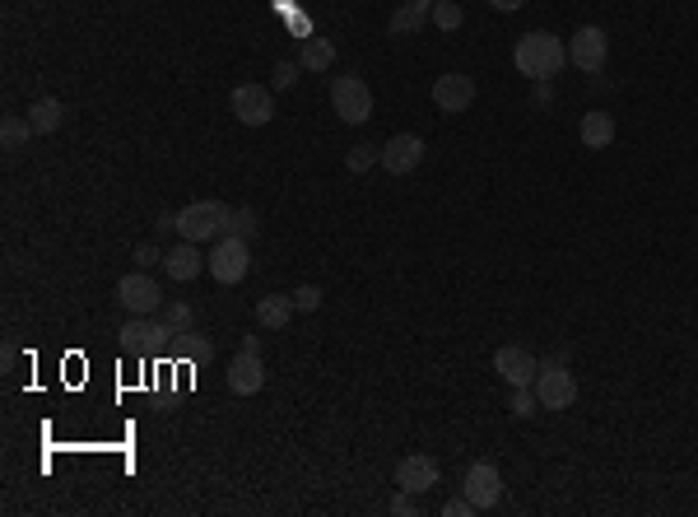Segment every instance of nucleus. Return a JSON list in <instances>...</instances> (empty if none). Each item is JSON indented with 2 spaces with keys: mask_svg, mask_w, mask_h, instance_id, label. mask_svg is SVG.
<instances>
[{
  "mask_svg": "<svg viewBox=\"0 0 698 517\" xmlns=\"http://www.w3.org/2000/svg\"><path fill=\"white\" fill-rule=\"evenodd\" d=\"M564 61H568L564 38H554L545 28L517 38V47H512V66H517V75H526V80H550V75L564 70Z\"/></svg>",
  "mask_w": 698,
  "mask_h": 517,
  "instance_id": "1",
  "label": "nucleus"
},
{
  "mask_svg": "<svg viewBox=\"0 0 698 517\" xmlns=\"http://www.w3.org/2000/svg\"><path fill=\"white\" fill-rule=\"evenodd\" d=\"M233 224V210L224 201H191L177 210V233L187 243H210V238H224Z\"/></svg>",
  "mask_w": 698,
  "mask_h": 517,
  "instance_id": "2",
  "label": "nucleus"
},
{
  "mask_svg": "<svg viewBox=\"0 0 698 517\" xmlns=\"http://www.w3.org/2000/svg\"><path fill=\"white\" fill-rule=\"evenodd\" d=\"M331 108L345 126H363L373 117V89L363 84V75H336L331 80Z\"/></svg>",
  "mask_w": 698,
  "mask_h": 517,
  "instance_id": "3",
  "label": "nucleus"
},
{
  "mask_svg": "<svg viewBox=\"0 0 698 517\" xmlns=\"http://www.w3.org/2000/svg\"><path fill=\"white\" fill-rule=\"evenodd\" d=\"M205 271L215 275V285H242L247 271H252V243L224 233L215 243V252H210V266H205Z\"/></svg>",
  "mask_w": 698,
  "mask_h": 517,
  "instance_id": "4",
  "label": "nucleus"
},
{
  "mask_svg": "<svg viewBox=\"0 0 698 517\" xmlns=\"http://www.w3.org/2000/svg\"><path fill=\"white\" fill-rule=\"evenodd\" d=\"M536 396H540V410H568L578 401V378L568 373L564 359H554V364H540L536 373Z\"/></svg>",
  "mask_w": 698,
  "mask_h": 517,
  "instance_id": "5",
  "label": "nucleus"
},
{
  "mask_svg": "<svg viewBox=\"0 0 698 517\" xmlns=\"http://www.w3.org/2000/svg\"><path fill=\"white\" fill-rule=\"evenodd\" d=\"M117 303L131 317H154V313H163V289H159L154 275L131 271V275H121L117 280Z\"/></svg>",
  "mask_w": 698,
  "mask_h": 517,
  "instance_id": "6",
  "label": "nucleus"
},
{
  "mask_svg": "<svg viewBox=\"0 0 698 517\" xmlns=\"http://www.w3.org/2000/svg\"><path fill=\"white\" fill-rule=\"evenodd\" d=\"M605 56H610V33H605V28L587 24L568 38V61H573L582 75H596V70L605 66Z\"/></svg>",
  "mask_w": 698,
  "mask_h": 517,
  "instance_id": "7",
  "label": "nucleus"
},
{
  "mask_svg": "<svg viewBox=\"0 0 698 517\" xmlns=\"http://www.w3.org/2000/svg\"><path fill=\"white\" fill-rule=\"evenodd\" d=\"M121 336V350H159V345H173V336L177 331L168 327V322H163V317H126V327L117 331Z\"/></svg>",
  "mask_w": 698,
  "mask_h": 517,
  "instance_id": "8",
  "label": "nucleus"
},
{
  "mask_svg": "<svg viewBox=\"0 0 698 517\" xmlns=\"http://www.w3.org/2000/svg\"><path fill=\"white\" fill-rule=\"evenodd\" d=\"M461 494H466L470 504H475V513H484V508H498V499H503V471H498L494 462H475L466 471V485H461Z\"/></svg>",
  "mask_w": 698,
  "mask_h": 517,
  "instance_id": "9",
  "label": "nucleus"
},
{
  "mask_svg": "<svg viewBox=\"0 0 698 517\" xmlns=\"http://www.w3.org/2000/svg\"><path fill=\"white\" fill-rule=\"evenodd\" d=\"M229 108L242 126H266L270 117H275V98H270L266 84H238L229 98Z\"/></svg>",
  "mask_w": 698,
  "mask_h": 517,
  "instance_id": "10",
  "label": "nucleus"
},
{
  "mask_svg": "<svg viewBox=\"0 0 698 517\" xmlns=\"http://www.w3.org/2000/svg\"><path fill=\"white\" fill-rule=\"evenodd\" d=\"M494 373L508 382V387H531V382H536V373H540V364H536V354L522 350V345H498Z\"/></svg>",
  "mask_w": 698,
  "mask_h": 517,
  "instance_id": "11",
  "label": "nucleus"
},
{
  "mask_svg": "<svg viewBox=\"0 0 698 517\" xmlns=\"http://www.w3.org/2000/svg\"><path fill=\"white\" fill-rule=\"evenodd\" d=\"M433 103H438V112L457 117V112H466L470 103H475V80L461 75V70H447V75L433 80Z\"/></svg>",
  "mask_w": 698,
  "mask_h": 517,
  "instance_id": "12",
  "label": "nucleus"
},
{
  "mask_svg": "<svg viewBox=\"0 0 698 517\" xmlns=\"http://www.w3.org/2000/svg\"><path fill=\"white\" fill-rule=\"evenodd\" d=\"M419 164H424V136H415V131H405V136H391L387 145H382V168H387L391 177L415 173Z\"/></svg>",
  "mask_w": 698,
  "mask_h": 517,
  "instance_id": "13",
  "label": "nucleus"
},
{
  "mask_svg": "<svg viewBox=\"0 0 698 517\" xmlns=\"http://www.w3.org/2000/svg\"><path fill=\"white\" fill-rule=\"evenodd\" d=\"M396 485L410 494H424L438 485V462H433L429 452H410V457H401L396 462Z\"/></svg>",
  "mask_w": 698,
  "mask_h": 517,
  "instance_id": "14",
  "label": "nucleus"
},
{
  "mask_svg": "<svg viewBox=\"0 0 698 517\" xmlns=\"http://www.w3.org/2000/svg\"><path fill=\"white\" fill-rule=\"evenodd\" d=\"M261 387H266V364H261V354L238 350V359L229 364V392L233 396H256Z\"/></svg>",
  "mask_w": 698,
  "mask_h": 517,
  "instance_id": "15",
  "label": "nucleus"
},
{
  "mask_svg": "<svg viewBox=\"0 0 698 517\" xmlns=\"http://www.w3.org/2000/svg\"><path fill=\"white\" fill-rule=\"evenodd\" d=\"M205 266H210V257H201V252H196V243H187V238H182L177 247H168V252H163V271H168V280H177V285L196 280Z\"/></svg>",
  "mask_w": 698,
  "mask_h": 517,
  "instance_id": "16",
  "label": "nucleus"
},
{
  "mask_svg": "<svg viewBox=\"0 0 698 517\" xmlns=\"http://www.w3.org/2000/svg\"><path fill=\"white\" fill-rule=\"evenodd\" d=\"M619 136V126L610 112H582V122H578V140L587 145V150H610Z\"/></svg>",
  "mask_w": 698,
  "mask_h": 517,
  "instance_id": "17",
  "label": "nucleus"
},
{
  "mask_svg": "<svg viewBox=\"0 0 698 517\" xmlns=\"http://www.w3.org/2000/svg\"><path fill=\"white\" fill-rule=\"evenodd\" d=\"M294 313H298L294 294H266V299L256 303V327H261V331H284Z\"/></svg>",
  "mask_w": 698,
  "mask_h": 517,
  "instance_id": "18",
  "label": "nucleus"
},
{
  "mask_svg": "<svg viewBox=\"0 0 698 517\" xmlns=\"http://www.w3.org/2000/svg\"><path fill=\"white\" fill-rule=\"evenodd\" d=\"M28 122H33V131H38V136H52V131H61V126H66V103H61V98H52V94L33 98V103H28Z\"/></svg>",
  "mask_w": 698,
  "mask_h": 517,
  "instance_id": "19",
  "label": "nucleus"
},
{
  "mask_svg": "<svg viewBox=\"0 0 698 517\" xmlns=\"http://www.w3.org/2000/svg\"><path fill=\"white\" fill-rule=\"evenodd\" d=\"M429 19H433V0H405L401 10L391 14V38H415Z\"/></svg>",
  "mask_w": 698,
  "mask_h": 517,
  "instance_id": "20",
  "label": "nucleus"
},
{
  "mask_svg": "<svg viewBox=\"0 0 698 517\" xmlns=\"http://www.w3.org/2000/svg\"><path fill=\"white\" fill-rule=\"evenodd\" d=\"M298 66L326 75V70L336 66V42H331V38H303V56H298Z\"/></svg>",
  "mask_w": 698,
  "mask_h": 517,
  "instance_id": "21",
  "label": "nucleus"
},
{
  "mask_svg": "<svg viewBox=\"0 0 698 517\" xmlns=\"http://www.w3.org/2000/svg\"><path fill=\"white\" fill-rule=\"evenodd\" d=\"M28 136H38L28 117H14V112H10V117L0 122V145H5V150H19V145H28Z\"/></svg>",
  "mask_w": 698,
  "mask_h": 517,
  "instance_id": "22",
  "label": "nucleus"
},
{
  "mask_svg": "<svg viewBox=\"0 0 698 517\" xmlns=\"http://www.w3.org/2000/svg\"><path fill=\"white\" fill-rule=\"evenodd\" d=\"M508 410L517 415V420H531L540 410V396H536V387H512V396H508Z\"/></svg>",
  "mask_w": 698,
  "mask_h": 517,
  "instance_id": "23",
  "label": "nucleus"
},
{
  "mask_svg": "<svg viewBox=\"0 0 698 517\" xmlns=\"http://www.w3.org/2000/svg\"><path fill=\"white\" fill-rule=\"evenodd\" d=\"M373 164H382V145H354V150L345 154V168H349V173H368Z\"/></svg>",
  "mask_w": 698,
  "mask_h": 517,
  "instance_id": "24",
  "label": "nucleus"
},
{
  "mask_svg": "<svg viewBox=\"0 0 698 517\" xmlns=\"http://www.w3.org/2000/svg\"><path fill=\"white\" fill-rule=\"evenodd\" d=\"M433 24L443 28V33H457V28L466 24V14H461L457 0H438V5H433Z\"/></svg>",
  "mask_w": 698,
  "mask_h": 517,
  "instance_id": "25",
  "label": "nucleus"
},
{
  "mask_svg": "<svg viewBox=\"0 0 698 517\" xmlns=\"http://www.w3.org/2000/svg\"><path fill=\"white\" fill-rule=\"evenodd\" d=\"M163 322L173 331H191V322H196V313H191L187 303H163Z\"/></svg>",
  "mask_w": 698,
  "mask_h": 517,
  "instance_id": "26",
  "label": "nucleus"
},
{
  "mask_svg": "<svg viewBox=\"0 0 698 517\" xmlns=\"http://www.w3.org/2000/svg\"><path fill=\"white\" fill-rule=\"evenodd\" d=\"M298 84V61H275L270 70V89H294Z\"/></svg>",
  "mask_w": 698,
  "mask_h": 517,
  "instance_id": "27",
  "label": "nucleus"
},
{
  "mask_svg": "<svg viewBox=\"0 0 698 517\" xmlns=\"http://www.w3.org/2000/svg\"><path fill=\"white\" fill-rule=\"evenodd\" d=\"M177 354H187V359H205L210 345H205L196 331H177Z\"/></svg>",
  "mask_w": 698,
  "mask_h": 517,
  "instance_id": "28",
  "label": "nucleus"
},
{
  "mask_svg": "<svg viewBox=\"0 0 698 517\" xmlns=\"http://www.w3.org/2000/svg\"><path fill=\"white\" fill-rule=\"evenodd\" d=\"M294 308H298V313H317V308H322V289H317V285H298L294 289Z\"/></svg>",
  "mask_w": 698,
  "mask_h": 517,
  "instance_id": "29",
  "label": "nucleus"
},
{
  "mask_svg": "<svg viewBox=\"0 0 698 517\" xmlns=\"http://www.w3.org/2000/svg\"><path fill=\"white\" fill-rule=\"evenodd\" d=\"M229 233H233V238H247V243H252V238H256V215H252V210H233Z\"/></svg>",
  "mask_w": 698,
  "mask_h": 517,
  "instance_id": "30",
  "label": "nucleus"
},
{
  "mask_svg": "<svg viewBox=\"0 0 698 517\" xmlns=\"http://www.w3.org/2000/svg\"><path fill=\"white\" fill-rule=\"evenodd\" d=\"M391 513H396V517H415V513H419L415 494H410V490H401V494H396V499H391Z\"/></svg>",
  "mask_w": 698,
  "mask_h": 517,
  "instance_id": "31",
  "label": "nucleus"
},
{
  "mask_svg": "<svg viewBox=\"0 0 698 517\" xmlns=\"http://www.w3.org/2000/svg\"><path fill=\"white\" fill-rule=\"evenodd\" d=\"M466 513H475V504H470L466 494H461V499H447V504H443V517H466Z\"/></svg>",
  "mask_w": 698,
  "mask_h": 517,
  "instance_id": "32",
  "label": "nucleus"
},
{
  "mask_svg": "<svg viewBox=\"0 0 698 517\" xmlns=\"http://www.w3.org/2000/svg\"><path fill=\"white\" fill-rule=\"evenodd\" d=\"M135 261H140V271H145V266H154V261H163V257H159V247L154 243H140L135 247Z\"/></svg>",
  "mask_w": 698,
  "mask_h": 517,
  "instance_id": "33",
  "label": "nucleus"
},
{
  "mask_svg": "<svg viewBox=\"0 0 698 517\" xmlns=\"http://www.w3.org/2000/svg\"><path fill=\"white\" fill-rule=\"evenodd\" d=\"M489 5H494V10H503V14H517L526 0H489Z\"/></svg>",
  "mask_w": 698,
  "mask_h": 517,
  "instance_id": "34",
  "label": "nucleus"
},
{
  "mask_svg": "<svg viewBox=\"0 0 698 517\" xmlns=\"http://www.w3.org/2000/svg\"><path fill=\"white\" fill-rule=\"evenodd\" d=\"M550 98H554V89L545 80H536V103H550Z\"/></svg>",
  "mask_w": 698,
  "mask_h": 517,
  "instance_id": "35",
  "label": "nucleus"
}]
</instances>
